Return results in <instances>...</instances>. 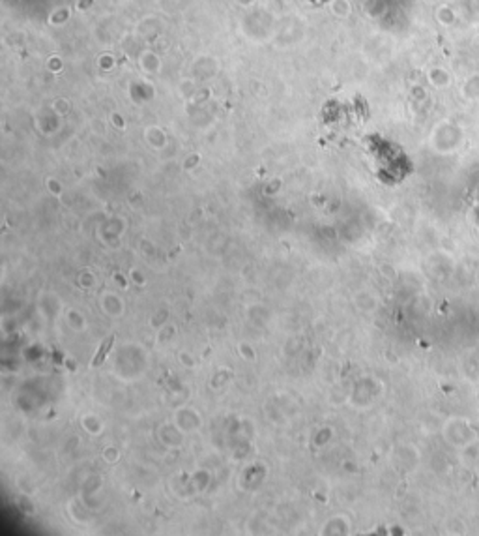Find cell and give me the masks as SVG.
<instances>
[{
  "label": "cell",
  "instance_id": "obj_1",
  "mask_svg": "<svg viewBox=\"0 0 479 536\" xmlns=\"http://www.w3.org/2000/svg\"><path fill=\"white\" fill-rule=\"evenodd\" d=\"M112 341H114V338H112V336H109L107 340H105V341H103V343H101V347H99V351H97L96 358H94V362H92V364L96 365V367H97V365H101V364H103V360H105V356H107L109 351H111V347H112Z\"/></svg>",
  "mask_w": 479,
  "mask_h": 536
}]
</instances>
